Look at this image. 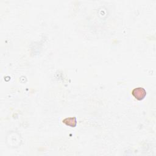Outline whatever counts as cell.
I'll use <instances>...</instances> for the list:
<instances>
[{
  "label": "cell",
  "mask_w": 156,
  "mask_h": 156,
  "mask_svg": "<svg viewBox=\"0 0 156 156\" xmlns=\"http://www.w3.org/2000/svg\"><path fill=\"white\" fill-rule=\"evenodd\" d=\"M132 94L135 99L138 101H141L145 98L146 95V91L144 88L138 87L134 88L132 90Z\"/></svg>",
  "instance_id": "6da1fadb"
},
{
  "label": "cell",
  "mask_w": 156,
  "mask_h": 156,
  "mask_svg": "<svg viewBox=\"0 0 156 156\" xmlns=\"http://www.w3.org/2000/svg\"><path fill=\"white\" fill-rule=\"evenodd\" d=\"M62 122L65 124L67 126H71L72 127H76L77 124V120L76 117H70V118H66L64 119Z\"/></svg>",
  "instance_id": "7a4b0ae2"
}]
</instances>
